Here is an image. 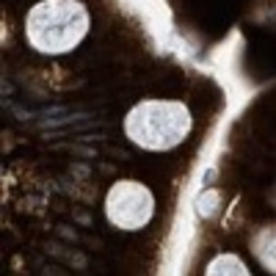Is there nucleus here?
I'll list each match as a JSON object with an SVG mask.
<instances>
[{
	"label": "nucleus",
	"instance_id": "f257e3e1",
	"mask_svg": "<svg viewBox=\"0 0 276 276\" xmlns=\"http://www.w3.org/2000/svg\"><path fill=\"white\" fill-rule=\"evenodd\" d=\"M188 130L191 113L179 103H144L127 116V136L149 149H169L185 141Z\"/></svg>",
	"mask_w": 276,
	"mask_h": 276
},
{
	"label": "nucleus",
	"instance_id": "f03ea898",
	"mask_svg": "<svg viewBox=\"0 0 276 276\" xmlns=\"http://www.w3.org/2000/svg\"><path fill=\"white\" fill-rule=\"evenodd\" d=\"M144 196H149V191L141 188L138 182H133V179L116 185L108 193V218L113 224H119L122 229H141L152 215V205L136 207V202L144 199Z\"/></svg>",
	"mask_w": 276,
	"mask_h": 276
}]
</instances>
